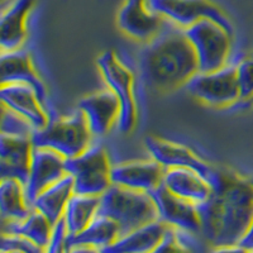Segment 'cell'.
<instances>
[{
    "instance_id": "obj_1",
    "label": "cell",
    "mask_w": 253,
    "mask_h": 253,
    "mask_svg": "<svg viewBox=\"0 0 253 253\" xmlns=\"http://www.w3.org/2000/svg\"><path fill=\"white\" fill-rule=\"evenodd\" d=\"M196 209L205 242L213 248L238 246L253 220V178L220 170L211 195Z\"/></svg>"
},
{
    "instance_id": "obj_2",
    "label": "cell",
    "mask_w": 253,
    "mask_h": 253,
    "mask_svg": "<svg viewBox=\"0 0 253 253\" xmlns=\"http://www.w3.org/2000/svg\"><path fill=\"white\" fill-rule=\"evenodd\" d=\"M139 71L144 85L153 91H172L185 86L199 72V65L184 28L167 20L161 32L142 48Z\"/></svg>"
},
{
    "instance_id": "obj_3",
    "label": "cell",
    "mask_w": 253,
    "mask_h": 253,
    "mask_svg": "<svg viewBox=\"0 0 253 253\" xmlns=\"http://www.w3.org/2000/svg\"><path fill=\"white\" fill-rule=\"evenodd\" d=\"M96 215L113 219L119 225L121 237L158 219L157 208L150 193L115 184L100 196Z\"/></svg>"
},
{
    "instance_id": "obj_4",
    "label": "cell",
    "mask_w": 253,
    "mask_h": 253,
    "mask_svg": "<svg viewBox=\"0 0 253 253\" xmlns=\"http://www.w3.org/2000/svg\"><path fill=\"white\" fill-rule=\"evenodd\" d=\"M91 138L85 114L79 108L66 117H58L53 110L49 114L47 126L32 133L33 146L53 150L65 158L83 153L91 146Z\"/></svg>"
},
{
    "instance_id": "obj_5",
    "label": "cell",
    "mask_w": 253,
    "mask_h": 253,
    "mask_svg": "<svg viewBox=\"0 0 253 253\" xmlns=\"http://www.w3.org/2000/svg\"><path fill=\"white\" fill-rule=\"evenodd\" d=\"M101 76L108 87L113 90L121 101V114L118 119L119 132L129 133L137 121V108L134 99V71L123 57L113 49L105 51L96 60Z\"/></svg>"
},
{
    "instance_id": "obj_6",
    "label": "cell",
    "mask_w": 253,
    "mask_h": 253,
    "mask_svg": "<svg viewBox=\"0 0 253 253\" xmlns=\"http://www.w3.org/2000/svg\"><path fill=\"white\" fill-rule=\"evenodd\" d=\"M66 172L74 178V193L101 196L110 186L112 164L103 146H90L80 155L66 158Z\"/></svg>"
},
{
    "instance_id": "obj_7",
    "label": "cell",
    "mask_w": 253,
    "mask_h": 253,
    "mask_svg": "<svg viewBox=\"0 0 253 253\" xmlns=\"http://www.w3.org/2000/svg\"><path fill=\"white\" fill-rule=\"evenodd\" d=\"M184 31L195 49L199 71H215L229 62L233 36L220 24L204 18Z\"/></svg>"
},
{
    "instance_id": "obj_8",
    "label": "cell",
    "mask_w": 253,
    "mask_h": 253,
    "mask_svg": "<svg viewBox=\"0 0 253 253\" xmlns=\"http://www.w3.org/2000/svg\"><path fill=\"white\" fill-rule=\"evenodd\" d=\"M185 89L194 98L211 107H225L228 109L233 107L239 99L237 56L215 71L196 72L187 81Z\"/></svg>"
},
{
    "instance_id": "obj_9",
    "label": "cell",
    "mask_w": 253,
    "mask_h": 253,
    "mask_svg": "<svg viewBox=\"0 0 253 253\" xmlns=\"http://www.w3.org/2000/svg\"><path fill=\"white\" fill-rule=\"evenodd\" d=\"M147 5L151 10L184 29L198 20L208 18L220 24L229 35H234L230 20L211 0H147Z\"/></svg>"
},
{
    "instance_id": "obj_10",
    "label": "cell",
    "mask_w": 253,
    "mask_h": 253,
    "mask_svg": "<svg viewBox=\"0 0 253 253\" xmlns=\"http://www.w3.org/2000/svg\"><path fill=\"white\" fill-rule=\"evenodd\" d=\"M144 146L150 152L151 157L156 160L158 164H161L165 169H171V167L190 169L200 173L211 185L213 189L218 185L219 178H220V170H216L207 164L190 147L177 143V142L153 137V135L146 137Z\"/></svg>"
},
{
    "instance_id": "obj_11",
    "label": "cell",
    "mask_w": 253,
    "mask_h": 253,
    "mask_svg": "<svg viewBox=\"0 0 253 253\" xmlns=\"http://www.w3.org/2000/svg\"><path fill=\"white\" fill-rule=\"evenodd\" d=\"M32 134L5 133L0 134V172L1 178H15L26 186L31 170L33 152Z\"/></svg>"
},
{
    "instance_id": "obj_12",
    "label": "cell",
    "mask_w": 253,
    "mask_h": 253,
    "mask_svg": "<svg viewBox=\"0 0 253 253\" xmlns=\"http://www.w3.org/2000/svg\"><path fill=\"white\" fill-rule=\"evenodd\" d=\"M157 208L158 219L167 225L200 234V216L196 204L175 195L164 184L150 191Z\"/></svg>"
},
{
    "instance_id": "obj_13",
    "label": "cell",
    "mask_w": 253,
    "mask_h": 253,
    "mask_svg": "<svg viewBox=\"0 0 253 253\" xmlns=\"http://www.w3.org/2000/svg\"><path fill=\"white\" fill-rule=\"evenodd\" d=\"M66 158L49 148L35 147L32 152L31 170L26 184V196L31 204L44 189L66 175Z\"/></svg>"
},
{
    "instance_id": "obj_14",
    "label": "cell",
    "mask_w": 253,
    "mask_h": 253,
    "mask_svg": "<svg viewBox=\"0 0 253 253\" xmlns=\"http://www.w3.org/2000/svg\"><path fill=\"white\" fill-rule=\"evenodd\" d=\"M167 19L153 12L147 0H126L118 15V26L129 37L148 42L161 32Z\"/></svg>"
},
{
    "instance_id": "obj_15",
    "label": "cell",
    "mask_w": 253,
    "mask_h": 253,
    "mask_svg": "<svg viewBox=\"0 0 253 253\" xmlns=\"http://www.w3.org/2000/svg\"><path fill=\"white\" fill-rule=\"evenodd\" d=\"M0 80L4 84H26L35 89L48 114L53 112L47 103V89L36 72L31 55L26 49L3 51L0 56Z\"/></svg>"
},
{
    "instance_id": "obj_16",
    "label": "cell",
    "mask_w": 253,
    "mask_h": 253,
    "mask_svg": "<svg viewBox=\"0 0 253 253\" xmlns=\"http://www.w3.org/2000/svg\"><path fill=\"white\" fill-rule=\"evenodd\" d=\"M78 108L85 114L94 137H104L118 123L121 101L113 90H103L79 100Z\"/></svg>"
},
{
    "instance_id": "obj_17",
    "label": "cell",
    "mask_w": 253,
    "mask_h": 253,
    "mask_svg": "<svg viewBox=\"0 0 253 253\" xmlns=\"http://www.w3.org/2000/svg\"><path fill=\"white\" fill-rule=\"evenodd\" d=\"M0 98L3 105L26 119L35 129L47 126L49 114L35 89L26 84H4L1 85Z\"/></svg>"
},
{
    "instance_id": "obj_18",
    "label": "cell",
    "mask_w": 253,
    "mask_h": 253,
    "mask_svg": "<svg viewBox=\"0 0 253 253\" xmlns=\"http://www.w3.org/2000/svg\"><path fill=\"white\" fill-rule=\"evenodd\" d=\"M165 171L166 169L153 158L150 161L124 162L112 167V181L126 189L150 193L162 184Z\"/></svg>"
},
{
    "instance_id": "obj_19",
    "label": "cell",
    "mask_w": 253,
    "mask_h": 253,
    "mask_svg": "<svg viewBox=\"0 0 253 253\" xmlns=\"http://www.w3.org/2000/svg\"><path fill=\"white\" fill-rule=\"evenodd\" d=\"M121 237L119 225L113 219L104 215H95L91 223L80 233L69 236L65 252L103 251L113 245Z\"/></svg>"
},
{
    "instance_id": "obj_20",
    "label": "cell",
    "mask_w": 253,
    "mask_h": 253,
    "mask_svg": "<svg viewBox=\"0 0 253 253\" xmlns=\"http://www.w3.org/2000/svg\"><path fill=\"white\" fill-rule=\"evenodd\" d=\"M162 184L171 193L194 204L205 202L213 193L211 185L200 173L185 167L166 169Z\"/></svg>"
},
{
    "instance_id": "obj_21",
    "label": "cell",
    "mask_w": 253,
    "mask_h": 253,
    "mask_svg": "<svg viewBox=\"0 0 253 253\" xmlns=\"http://www.w3.org/2000/svg\"><path fill=\"white\" fill-rule=\"evenodd\" d=\"M36 0H14L0 19V44L3 51L19 49L27 38V17Z\"/></svg>"
},
{
    "instance_id": "obj_22",
    "label": "cell",
    "mask_w": 253,
    "mask_h": 253,
    "mask_svg": "<svg viewBox=\"0 0 253 253\" xmlns=\"http://www.w3.org/2000/svg\"><path fill=\"white\" fill-rule=\"evenodd\" d=\"M170 225H167L162 220L156 219L129 233L119 237L113 245L101 252H155L156 247L160 245Z\"/></svg>"
},
{
    "instance_id": "obj_23",
    "label": "cell",
    "mask_w": 253,
    "mask_h": 253,
    "mask_svg": "<svg viewBox=\"0 0 253 253\" xmlns=\"http://www.w3.org/2000/svg\"><path fill=\"white\" fill-rule=\"evenodd\" d=\"M74 195V178L66 173L55 184L44 189L32 203V208L43 214L49 223H57L63 216L70 198Z\"/></svg>"
},
{
    "instance_id": "obj_24",
    "label": "cell",
    "mask_w": 253,
    "mask_h": 253,
    "mask_svg": "<svg viewBox=\"0 0 253 253\" xmlns=\"http://www.w3.org/2000/svg\"><path fill=\"white\" fill-rule=\"evenodd\" d=\"M0 211L1 221L24 220L33 211L27 200L26 187L15 178H1Z\"/></svg>"
},
{
    "instance_id": "obj_25",
    "label": "cell",
    "mask_w": 253,
    "mask_h": 253,
    "mask_svg": "<svg viewBox=\"0 0 253 253\" xmlns=\"http://www.w3.org/2000/svg\"><path fill=\"white\" fill-rule=\"evenodd\" d=\"M1 233L23 236L46 251L51 238L52 224L41 211L33 209L31 215L24 220L1 221Z\"/></svg>"
},
{
    "instance_id": "obj_26",
    "label": "cell",
    "mask_w": 253,
    "mask_h": 253,
    "mask_svg": "<svg viewBox=\"0 0 253 253\" xmlns=\"http://www.w3.org/2000/svg\"><path fill=\"white\" fill-rule=\"evenodd\" d=\"M99 205H100L99 195H83V194L74 193L63 213L69 229V236L80 233L81 230L85 229L91 223L98 213Z\"/></svg>"
},
{
    "instance_id": "obj_27",
    "label": "cell",
    "mask_w": 253,
    "mask_h": 253,
    "mask_svg": "<svg viewBox=\"0 0 253 253\" xmlns=\"http://www.w3.org/2000/svg\"><path fill=\"white\" fill-rule=\"evenodd\" d=\"M236 56L239 99L229 110L247 109L253 105V52L250 55L238 53Z\"/></svg>"
},
{
    "instance_id": "obj_28",
    "label": "cell",
    "mask_w": 253,
    "mask_h": 253,
    "mask_svg": "<svg viewBox=\"0 0 253 253\" xmlns=\"http://www.w3.org/2000/svg\"><path fill=\"white\" fill-rule=\"evenodd\" d=\"M0 252H27V253H40L43 250L38 247L35 242L26 238L19 234L1 233L0 241Z\"/></svg>"
},
{
    "instance_id": "obj_29",
    "label": "cell",
    "mask_w": 253,
    "mask_h": 253,
    "mask_svg": "<svg viewBox=\"0 0 253 253\" xmlns=\"http://www.w3.org/2000/svg\"><path fill=\"white\" fill-rule=\"evenodd\" d=\"M67 237H69V229H67L65 216H62V218H61L57 223H55L53 227H52L51 238H49V243L46 252H65V246H66Z\"/></svg>"
},
{
    "instance_id": "obj_30",
    "label": "cell",
    "mask_w": 253,
    "mask_h": 253,
    "mask_svg": "<svg viewBox=\"0 0 253 253\" xmlns=\"http://www.w3.org/2000/svg\"><path fill=\"white\" fill-rule=\"evenodd\" d=\"M238 247L241 248L242 252H253V220L246 236L238 243Z\"/></svg>"
}]
</instances>
